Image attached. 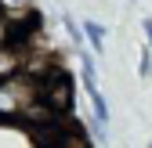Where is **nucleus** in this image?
<instances>
[{"instance_id": "nucleus-3", "label": "nucleus", "mask_w": 152, "mask_h": 148, "mask_svg": "<svg viewBox=\"0 0 152 148\" xmlns=\"http://www.w3.org/2000/svg\"><path fill=\"white\" fill-rule=\"evenodd\" d=\"M18 69H22V51L15 44H0V80L18 72Z\"/></svg>"}, {"instance_id": "nucleus-7", "label": "nucleus", "mask_w": 152, "mask_h": 148, "mask_svg": "<svg viewBox=\"0 0 152 148\" xmlns=\"http://www.w3.org/2000/svg\"><path fill=\"white\" fill-rule=\"evenodd\" d=\"M152 47H145L141 51V62H138V76H148V72H152V54H148Z\"/></svg>"}, {"instance_id": "nucleus-8", "label": "nucleus", "mask_w": 152, "mask_h": 148, "mask_svg": "<svg viewBox=\"0 0 152 148\" xmlns=\"http://www.w3.org/2000/svg\"><path fill=\"white\" fill-rule=\"evenodd\" d=\"M11 7H26V0H0V11H11Z\"/></svg>"}, {"instance_id": "nucleus-1", "label": "nucleus", "mask_w": 152, "mask_h": 148, "mask_svg": "<svg viewBox=\"0 0 152 148\" xmlns=\"http://www.w3.org/2000/svg\"><path fill=\"white\" fill-rule=\"evenodd\" d=\"M36 101H40V76L18 69V72H11V76L0 80V119L22 123Z\"/></svg>"}, {"instance_id": "nucleus-2", "label": "nucleus", "mask_w": 152, "mask_h": 148, "mask_svg": "<svg viewBox=\"0 0 152 148\" xmlns=\"http://www.w3.org/2000/svg\"><path fill=\"white\" fill-rule=\"evenodd\" d=\"M40 101L51 108L54 116H65L72 108V80L62 69H51V72L40 76Z\"/></svg>"}, {"instance_id": "nucleus-9", "label": "nucleus", "mask_w": 152, "mask_h": 148, "mask_svg": "<svg viewBox=\"0 0 152 148\" xmlns=\"http://www.w3.org/2000/svg\"><path fill=\"white\" fill-rule=\"evenodd\" d=\"M145 36H148V47H152V18H145Z\"/></svg>"}, {"instance_id": "nucleus-4", "label": "nucleus", "mask_w": 152, "mask_h": 148, "mask_svg": "<svg viewBox=\"0 0 152 148\" xmlns=\"http://www.w3.org/2000/svg\"><path fill=\"white\" fill-rule=\"evenodd\" d=\"M87 94H91V105H94V119L105 126V123H109V105H105V98H102L98 83H87Z\"/></svg>"}, {"instance_id": "nucleus-5", "label": "nucleus", "mask_w": 152, "mask_h": 148, "mask_svg": "<svg viewBox=\"0 0 152 148\" xmlns=\"http://www.w3.org/2000/svg\"><path fill=\"white\" fill-rule=\"evenodd\" d=\"M83 33H87L91 47H98V51H102V44H105V29H102L98 22H83Z\"/></svg>"}, {"instance_id": "nucleus-6", "label": "nucleus", "mask_w": 152, "mask_h": 148, "mask_svg": "<svg viewBox=\"0 0 152 148\" xmlns=\"http://www.w3.org/2000/svg\"><path fill=\"white\" fill-rule=\"evenodd\" d=\"M18 36H15V25H11V18L7 11H0V44H15Z\"/></svg>"}]
</instances>
